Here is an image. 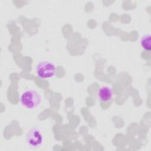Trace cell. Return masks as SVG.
<instances>
[{
    "label": "cell",
    "instance_id": "1",
    "mask_svg": "<svg viewBox=\"0 0 151 151\" xmlns=\"http://www.w3.org/2000/svg\"><path fill=\"white\" fill-rule=\"evenodd\" d=\"M41 101V96L35 90H25L20 96V102L22 106L29 110L36 108L40 104Z\"/></svg>",
    "mask_w": 151,
    "mask_h": 151
},
{
    "label": "cell",
    "instance_id": "2",
    "mask_svg": "<svg viewBox=\"0 0 151 151\" xmlns=\"http://www.w3.org/2000/svg\"><path fill=\"white\" fill-rule=\"evenodd\" d=\"M55 65L50 61H44L38 64L36 67L37 76L42 79H48L55 76L56 73Z\"/></svg>",
    "mask_w": 151,
    "mask_h": 151
},
{
    "label": "cell",
    "instance_id": "3",
    "mask_svg": "<svg viewBox=\"0 0 151 151\" xmlns=\"http://www.w3.org/2000/svg\"><path fill=\"white\" fill-rule=\"evenodd\" d=\"M26 142L31 149H35L40 147L44 142L41 130L36 127L31 129L27 134Z\"/></svg>",
    "mask_w": 151,
    "mask_h": 151
},
{
    "label": "cell",
    "instance_id": "4",
    "mask_svg": "<svg viewBox=\"0 0 151 151\" xmlns=\"http://www.w3.org/2000/svg\"><path fill=\"white\" fill-rule=\"evenodd\" d=\"M98 99L102 102L110 101L113 97V91L110 87L108 86H101L97 91Z\"/></svg>",
    "mask_w": 151,
    "mask_h": 151
},
{
    "label": "cell",
    "instance_id": "5",
    "mask_svg": "<svg viewBox=\"0 0 151 151\" xmlns=\"http://www.w3.org/2000/svg\"><path fill=\"white\" fill-rule=\"evenodd\" d=\"M140 45L142 47L147 51H150L151 49L150 46V35L146 34L143 36L140 40Z\"/></svg>",
    "mask_w": 151,
    "mask_h": 151
}]
</instances>
